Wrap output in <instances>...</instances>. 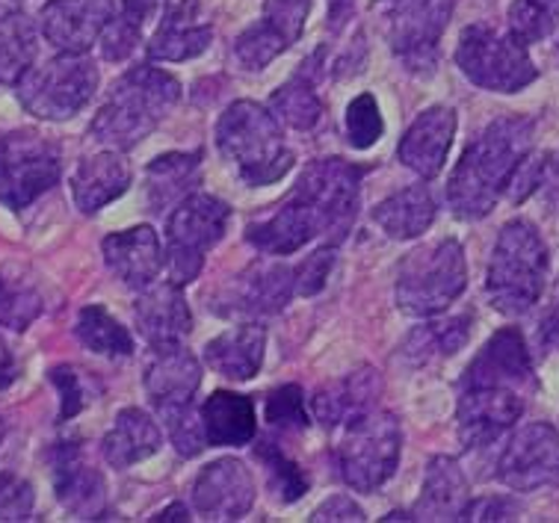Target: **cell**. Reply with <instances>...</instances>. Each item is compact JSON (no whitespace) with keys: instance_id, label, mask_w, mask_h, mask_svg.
<instances>
[{"instance_id":"obj_1","label":"cell","mask_w":559,"mask_h":523,"mask_svg":"<svg viewBox=\"0 0 559 523\" xmlns=\"http://www.w3.org/2000/svg\"><path fill=\"white\" fill-rule=\"evenodd\" d=\"M533 131L536 124L527 116H503L471 142L448 181L450 211L459 219L474 222L495 211L533 148Z\"/></svg>"},{"instance_id":"obj_2","label":"cell","mask_w":559,"mask_h":523,"mask_svg":"<svg viewBox=\"0 0 559 523\" xmlns=\"http://www.w3.org/2000/svg\"><path fill=\"white\" fill-rule=\"evenodd\" d=\"M178 98L181 83L169 71L157 69L154 62H140L112 83L107 102L92 119L90 133L107 148L131 152L133 145L157 131V124L175 110Z\"/></svg>"},{"instance_id":"obj_3","label":"cell","mask_w":559,"mask_h":523,"mask_svg":"<svg viewBox=\"0 0 559 523\" xmlns=\"http://www.w3.org/2000/svg\"><path fill=\"white\" fill-rule=\"evenodd\" d=\"M216 148L246 187H270L294 166L282 121L258 102H235L219 116Z\"/></svg>"},{"instance_id":"obj_4","label":"cell","mask_w":559,"mask_h":523,"mask_svg":"<svg viewBox=\"0 0 559 523\" xmlns=\"http://www.w3.org/2000/svg\"><path fill=\"white\" fill-rule=\"evenodd\" d=\"M550 258L539 228L527 219L507 222L488 261L486 296L491 308L521 317L539 302L548 282Z\"/></svg>"},{"instance_id":"obj_5","label":"cell","mask_w":559,"mask_h":523,"mask_svg":"<svg viewBox=\"0 0 559 523\" xmlns=\"http://www.w3.org/2000/svg\"><path fill=\"white\" fill-rule=\"evenodd\" d=\"M468 287V263L453 237L417 246L400 263L397 308L408 317H436Z\"/></svg>"},{"instance_id":"obj_6","label":"cell","mask_w":559,"mask_h":523,"mask_svg":"<svg viewBox=\"0 0 559 523\" xmlns=\"http://www.w3.org/2000/svg\"><path fill=\"white\" fill-rule=\"evenodd\" d=\"M400 450L403 432L397 417L373 405L344 423V435L335 450L337 473L353 491H377L397 471Z\"/></svg>"},{"instance_id":"obj_7","label":"cell","mask_w":559,"mask_h":523,"mask_svg":"<svg viewBox=\"0 0 559 523\" xmlns=\"http://www.w3.org/2000/svg\"><path fill=\"white\" fill-rule=\"evenodd\" d=\"M456 66L474 86L500 95L527 90L539 78L527 45L512 31L500 33L488 24H471L456 45Z\"/></svg>"},{"instance_id":"obj_8","label":"cell","mask_w":559,"mask_h":523,"mask_svg":"<svg viewBox=\"0 0 559 523\" xmlns=\"http://www.w3.org/2000/svg\"><path fill=\"white\" fill-rule=\"evenodd\" d=\"M231 207L207 192H193L166 219V272L169 282L190 284L199 278L204 258L223 240Z\"/></svg>"},{"instance_id":"obj_9","label":"cell","mask_w":559,"mask_h":523,"mask_svg":"<svg viewBox=\"0 0 559 523\" xmlns=\"http://www.w3.org/2000/svg\"><path fill=\"white\" fill-rule=\"evenodd\" d=\"M24 110L45 121H66L78 116L95 98L98 69L86 54H66L31 69L19 83Z\"/></svg>"},{"instance_id":"obj_10","label":"cell","mask_w":559,"mask_h":523,"mask_svg":"<svg viewBox=\"0 0 559 523\" xmlns=\"http://www.w3.org/2000/svg\"><path fill=\"white\" fill-rule=\"evenodd\" d=\"M62 154L48 136L21 128L0 136V204L10 211L31 207L39 195L57 187Z\"/></svg>"},{"instance_id":"obj_11","label":"cell","mask_w":559,"mask_h":523,"mask_svg":"<svg viewBox=\"0 0 559 523\" xmlns=\"http://www.w3.org/2000/svg\"><path fill=\"white\" fill-rule=\"evenodd\" d=\"M385 39L408 71H432L456 0H377Z\"/></svg>"},{"instance_id":"obj_12","label":"cell","mask_w":559,"mask_h":523,"mask_svg":"<svg viewBox=\"0 0 559 523\" xmlns=\"http://www.w3.org/2000/svg\"><path fill=\"white\" fill-rule=\"evenodd\" d=\"M361 178L365 169L344 157H323L308 163V169L299 175L290 195L306 202L323 222L325 240L341 242L353 228L361 202Z\"/></svg>"},{"instance_id":"obj_13","label":"cell","mask_w":559,"mask_h":523,"mask_svg":"<svg viewBox=\"0 0 559 523\" xmlns=\"http://www.w3.org/2000/svg\"><path fill=\"white\" fill-rule=\"evenodd\" d=\"M527 408V393L500 384H459V438L465 450H479L509 432Z\"/></svg>"},{"instance_id":"obj_14","label":"cell","mask_w":559,"mask_h":523,"mask_svg":"<svg viewBox=\"0 0 559 523\" xmlns=\"http://www.w3.org/2000/svg\"><path fill=\"white\" fill-rule=\"evenodd\" d=\"M498 479L512 491H539L559 483V432L550 423H527L498 459Z\"/></svg>"},{"instance_id":"obj_15","label":"cell","mask_w":559,"mask_h":523,"mask_svg":"<svg viewBox=\"0 0 559 523\" xmlns=\"http://www.w3.org/2000/svg\"><path fill=\"white\" fill-rule=\"evenodd\" d=\"M314 0H266L258 24L235 39V60L243 71H264L275 57L302 39Z\"/></svg>"},{"instance_id":"obj_16","label":"cell","mask_w":559,"mask_h":523,"mask_svg":"<svg viewBox=\"0 0 559 523\" xmlns=\"http://www.w3.org/2000/svg\"><path fill=\"white\" fill-rule=\"evenodd\" d=\"M190 497L207 521H240L254 503V479L240 459H216L199 471Z\"/></svg>"},{"instance_id":"obj_17","label":"cell","mask_w":559,"mask_h":523,"mask_svg":"<svg viewBox=\"0 0 559 523\" xmlns=\"http://www.w3.org/2000/svg\"><path fill=\"white\" fill-rule=\"evenodd\" d=\"M51 476L57 500L81 521H102L107 509V483L83 455L78 441H60L51 450Z\"/></svg>"},{"instance_id":"obj_18","label":"cell","mask_w":559,"mask_h":523,"mask_svg":"<svg viewBox=\"0 0 559 523\" xmlns=\"http://www.w3.org/2000/svg\"><path fill=\"white\" fill-rule=\"evenodd\" d=\"M112 15L110 0H48L41 7L39 31L57 51L86 54L102 39Z\"/></svg>"},{"instance_id":"obj_19","label":"cell","mask_w":559,"mask_h":523,"mask_svg":"<svg viewBox=\"0 0 559 523\" xmlns=\"http://www.w3.org/2000/svg\"><path fill=\"white\" fill-rule=\"evenodd\" d=\"M459 384H500L527 393L536 391V372L527 353V341L519 329H500L491 334L486 346L474 355Z\"/></svg>"},{"instance_id":"obj_20","label":"cell","mask_w":559,"mask_h":523,"mask_svg":"<svg viewBox=\"0 0 559 523\" xmlns=\"http://www.w3.org/2000/svg\"><path fill=\"white\" fill-rule=\"evenodd\" d=\"M202 384V364L195 361L187 346H157L145 364L143 388L157 412H173L181 405H193V396Z\"/></svg>"},{"instance_id":"obj_21","label":"cell","mask_w":559,"mask_h":523,"mask_svg":"<svg viewBox=\"0 0 559 523\" xmlns=\"http://www.w3.org/2000/svg\"><path fill=\"white\" fill-rule=\"evenodd\" d=\"M133 320H136V329L152 349L181 346L193 332V313L183 299L181 284L175 282L145 287L143 296L133 305Z\"/></svg>"},{"instance_id":"obj_22","label":"cell","mask_w":559,"mask_h":523,"mask_svg":"<svg viewBox=\"0 0 559 523\" xmlns=\"http://www.w3.org/2000/svg\"><path fill=\"white\" fill-rule=\"evenodd\" d=\"M453 136H456V112L441 104L427 107L408 124V131L400 140V163L429 181L444 169Z\"/></svg>"},{"instance_id":"obj_23","label":"cell","mask_w":559,"mask_h":523,"mask_svg":"<svg viewBox=\"0 0 559 523\" xmlns=\"http://www.w3.org/2000/svg\"><path fill=\"white\" fill-rule=\"evenodd\" d=\"M102 252L112 275L133 290L152 287L166 266L160 237L154 234L152 225H136L128 231L107 234L102 242Z\"/></svg>"},{"instance_id":"obj_24","label":"cell","mask_w":559,"mask_h":523,"mask_svg":"<svg viewBox=\"0 0 559 523\" xmlns=\"http://www.w3.org/2000/svg\"><path fill=\"white\" fill-rule=\"evenodd\" d=\"M214 41V24L204 19L199 0H181L163 12L160 27L148 41L152 62H187L202 57Z\"/></svg>"},{"instance_id":"obj_25","label":"cell","mask_w":559,"mask_h":523,"mask_svg":"<svg viewBox=\"0 0 559 523\" xmlns=\"http://www.w3.org/2000/svg\"><path fill=\"white\" fill-rule=\"evenodd\" d=\"M296 296L294 270L285 263L258 261L235 278V287L228 293V305L223 313H240V317H270L278 313Z\"/></svg>"},{"instance_id":"obj_26","label":"cell","mask_w":559,"mask_h":523,"mask_svg":"<svg viewBox=\"0 0 559 523\" xmlns=\"http://www.w3.org/2000/svg\"><path fill=\"white\" fill-rule=\"evenodd\" d=\"M131 187V166L122 152H98L81 161L72 175V195L81 213H98Z\"/></svg>"},{"instance_id":"obj_27","label":"cell","mask_w":559,"mask_h":523,"mask_svg":"<svg viewBox=\"0 0 559 523\" xmlns=\"http://www.w3.org/2000/svg\"><path fill=\"white\" fill-rule=\"evenodd\" d=\"M266 349V332L258 322H246L237 329L216 334L214 341L204 346V364L223 379L231 382H249L258 376L261 364H264Z\"/></svg>"},{"instance_id":"obj_28","label":"cell","mask_w":559,"mask_h":523,"mask_svg":"<svg viewBox=\"0 0 559 523\" xmlns=\"http://www.w3.org/2000/svg\"><path fill=\"white\" fill-rule=\"evenodd\" d=\"M379 393H382V379L377 376V370L365 367V370L349 372L344 379L320 388L311 400V412H314V420L323 423L325 429H337L346 420H353L356 414L373 408Z\"/></svg>"},{"instance_id":"obj_29","label":"cell","mask_w":559,"mask_h":523,"mask_svg":"<svg viewBox=\"0 0 559 523\" xmlns=\"http://www.w3.org/2000/svg\"><path fill=\"white\" fill-rule=\"evenodd\" d=\"M468 503V479H465V473H462L456 459L436 455L427 464L424 494H420V500L412 509L415 521H459Z\"/></svg>"},{"instance_id":"obj_30","label":"cell","mask_w":559,"mask_h":523,"mask_svg":"<svg viewBox=\"0 0 559 523\" xmlns=\"http://www.w3.org/2000/svg\"><path fill=\"white\" fill-rule=\"evenodd\" d=\"M163 443L160 426L143 412V408H124L116 414L112 429L104 435L102 453L110 467L128 471L133 464L152 459Z\"/></svg>"},{"instance_id":"obj_31","label":"cell","mask_w":559,"mask_h":523,"mask_svg":"<svg viewBox=\"0 0 559 523\" xmlns=\"http://www.w3.org/2000/svg\"><path fill=\"white\" fill-rule=\"evenodd\" d=\"M202 171V152H169L154 157L145 169V199L154 213H166L193 195Z\"/></svg>"},{"instance_id":"obj_32","label":"cell","mask_w":559,"mask_h":523,"mask_svg":"<svg viewBox=\"0 0 559 523\" xmlns=\"http://www.w3.org/2000/svg\"><path fill=\"white\" fill-rule=\"evenodd\" d=\"M199 412H202L207 443H214V447H246V443L254 441L258 412H254L252 400L243 396V393L214 391L204 400Z\"/></svg>"},{"instance_id":"obj_33","label":"cell","mask_w":559,"mask_h":523,"mask_svg":"<svg viewBox=\"0 0 559 523\" xmlns=\"http://www.w3.org/2000/svg\"><path fill=\"white\" fill-rule=\"evenodd\" d=\"M323 60V51H317L311 60L302 62V69L296 71L294 78L278 86L270 98V110L275 119L294 128V131H314L320 119H323V102L317 95V66Z\"/></svg>"},{"instance_id":"obj_34","label":"cell","mask_w":559,"mask_h":523,"mask_svg":"<svg viewBox=\"0 0 559 523\" xmlns=\"http://www.w3.org/2000/svg\"><path fill=\"white\" fill-rule=\"evenodd\" d=\"M436 199L424 183L406 187V190L388 195L385 202L377 204L373 222L391 237V240H415L429 231L436 222Z\"/></svg>"},{"instance_id":"obj_35","label":"cell","mask_w":559,"mask_h":523,"mask_svg":"<svg viewBox=\"0 0 559 523\" xmlns=\"http://www.w3.org/2000/svg\"><path fill=\"white\" fill-rule=\"evenodd\" d=\"M36 60V27L21 10L0 12V83H19Z\"/></svg>"},{"instance_id":"obj_36","label":"cell","mask_w":559,"mask_h":523,"mask_svg":"<svg viewBox=\"0 0 559 523\" xmlns=\"http://www.w3.org/2000/svg\"><path fill=\"white\" fill-rule=\"evenodd\" d=\"M74 334L95 355H107V358H128V355H133L131 332L104 305H86L78 313Z\"/></svg>"},{"instance_id":"obj_37","label":"cell","mask_w":559,"mask_h":523,"mask_svg":"<svg viewBox=\"0 0 559 523\" xmlns=\"http://www.w3.org/2000/svg\"><path fill=\"white\" fill-rule=\"evenodd\" d=\"M254 459L261 462L266 473V488L273 494L278 503H296L302 500L311 488L308 473L290 459V455L278 447L275 441H258L254 443Z\"/></svg>"},{"instance_id":"obj_38","label":"cell","mask_w":559,"mask_h":523,"mask_svg":"<svg viewBox=\"0 0 559 523\" xmlns=\"http://www.w3.org/2000/svg\"><path fill=\"white\" fill-rule=\"evenodd\" d=\"M39 290L15 270H0V329L27 332L39 320Z\"/></svg>"},{"instance_id":"obj_39","label":"cell","mask_w":559,"mask_h":523,"mask_svg":"<svg viewBox=\"0 0 559 523\" xmlns=\"http://www.w3.org/2000/svg\"><path fill=\"white\" fill-rule=\"evenodd\" d=\"M471 334V317H450L441 322H427L408 334L406 355L427 361L432 355H456Z\"/></svg>"},{"instance_id":"obj_40","label":"cell","mask_w":559,"mask_h":523,"mask_svg":"<svg viewBox=\"0 0 559 523\" xmlns=\"http://www.w3.org/2000/svg\"><path fill=\"white\" fill-rule=\"evenodd\" d=\"M559 0H512L509 7V31L524 45L548 39L557 31Z\"/></svg>"},{"instance_id":"obj_41","label":"cell","mask_w":559,"mask_h":523,"mask_svg":"<svg viewBox=\"0 0 559 523\" xmlns=\"http://www.w3.org/2000/svg\"><path fill=\"white\" fill-rule=\"evenodd\" d=\"M264 420L273 426L275 432H306L311 417H308L302 388L285 384V388H275V391L266 393Z\"/></svg>"},{"instance_id":"obj_42","label":"cell","mask_w":559,"mask_h":523,"mask_svg":"<svg viewBox=\"0 0 559 523\" xmlns=\"http://www.w3.org/2000/svg\"><path fill=\"white\" fill-rule=\"evenodd\" d=\"M382 133H385V121H382L377 98L370 92H361L346 107V140L358 152H367L370 145H377Z\"/></svg>"},{"instance_id":"obj_43","label":"cell","mask_w":559,"mask_h":523,"mask_svg":"<svg viewBox=\"0 0 559 523\" xmlns=\"http://www.w3.org/2000/svg\"><path fill=\"white\" fill-rule=\"evenodd\" d=\"M160 417L166 420V429H169V441L183 459H195L202 453L204 443H207L202 412H195L193 405H181V408H173V412H163Z\"/></svg>"},{"instance_id":"obj_44","label":"cell","mask_w":559,"mask_h":523,"mask_svg":"<svg viewBox=\"0 0 559 523\" xmlns=\"http://www.w3.org/2000/svg\"><path fill=\"white\" fill-rule=\"evenodd\" d=\"M48 379L60 393V420H72L92 403L90 384L83 379L81 370H74L72 364H60L48 372Z\"/></svg>"},{"instance_id":"obj_45","label":"cell","mask_w":559,"mask_h":523,"mask_svg":"<svg viewBox=\"0 0 559 523\" xmlns=\"http://www.w3.org/2000/svg\"><path fill=\"white\" fill-rule=\"evenodd\" d=\"M332 266H335V242H329L323 249L308 254L306 261L294 266L296 296H317L325 287V282H329Z\"/></svg>"},{"instance_id":"obj_46","label":"cell","mask_w":559,"mask_h":523,"mask_svg":"<svg viewBox=\"0 0 559 523\" xmlns=\"http://www.w3.org/2000/svg\"><path fill=\"white\" fill-rule=\"evenodd\" d=\"M33 506V485L15 473H0V521H31Z\"/></svg>"},{"instance_id":"obj_47","label":"cell","mask_w":559,"mask_h":523,"mask_svg":"<svg viewBox=\"0 0 559 523\" xmlns=\"http://www.w3.org/2000/svg\"><path fill=\"white\" fill-rule=\"evenodd\" d=\"M519 512V503H512L507 497H479L465 506L459 521H515Z\"/></svg>"},{"instance_id":"obj_48","label":"cell","mask_w":559,"mask_h":523,"mask_svg":"<svg viewBox=\"0 0 559 523\" xmlns=\"http://www.w3.org/2000/svg\"><path fill=\"white\" fill-rule=\"evenodd\" d=\"M311 521L314 523H325V521H367L365 509L353 500V497H346V494H335V497H329L325 503H320L314 509V514H311Z\"/></svg>"},{"instance_id":"obj_49","label":"cell","mask_w":559,"mask_h":523,"mask_svg":"<svg viewBox=\"0 0 559 523\" xmlns=\"http://www.w3.org/2000/svg\"><path fill=\"white\" fill-rule=\"evenodd\" d=\"M166 7H169V0H122L116 15H119L124 24L136 27V31H145V24H148L157 12L166 10Z\"/></svg>"},{"instance_id":"obj_50","label":"cell","mask_w":559,"mask_h":523,"mask_svg":"<svg viewBox=\"0 0 559 523\" xmlns=\"http://www.w3.org/2000/svg\"><path fill=\"white\" fill-rule=\"evenodd\" d=\"M15 372H19L15 355L10 353V346H7V341L0 337V391H3L7 384H12V379H15Z\"/></svg>"},{"instance_id":"obj_51","label":"cell","mask_w":559,"mask_h":523,"mask_svg":"<svg viewBox=\"0 0 559 523\" xmlns=\"http://www.w3.org/2000/svg\"><path fill=\"white\" fill-rule=\"evenodd\" d=\"M542 343L550 349H559V302L554 305V311L542 320Z\"/></svg>"},{"instance_id":"obj_52","label":"cell","mask_w":559,"mask_h":523,"mask_svg":"<svg viewBox=\"0 0 559 523\" xmlns=\"http://www.w3.org/2000/svg\"><path fill=\"white\" fill-rule=\"evenodd\" d=\"M152 521H190V512L178 503V506H169V509H163V512H157Z\"/></svg>"},{"instance_id":"obj_53","label":"cell","mask_w":559,"mask_h":523,"mask_svg":"<svg viewBox=\"0 0 559 523\" xmlns=\"http://www.w3.org/2000/svg\"><path fill=\"white\" fill-rule=\"evenodd\" d=\"M349 7H353V0H332V15H329V21H335V27H341L346 15H349Z\"/></svg>"},{"instance_id":"obj_54","label":"cell","mask_w":559,"mask_h":523,"mask_svg":"<svg viewBox=\"0 0 559 523\" xmlns=\"http://www.w3.org/2000/svg\"><path fill=\"white\" fill-rule=\"evenodd\" d=\"M21 0H0V12H10V10H19Z\"/></svg>"},{"instance_id":"obj_55","label":"cell","mask_w":559,"mask_h":523,"mask_svg":"<svg viewBox=\"0 0 559 523\" xmlns=\"http://www.w3.org/2000/svg\"><path fill=\"white\" fill-rule=\"evenodd\" d=\"M7 438V420H3V414H0V443Z\"/></svg>"},{"instance_id":"obj_56","label":"cell","mask_w":559,"mask_h":523,"mask_svg":"<svg viewBox=\"0 0 559 523\" xmlns=\"http://www.w3.org/2000/svg\"><path fill=\"white\" fill-rule=\"evenodd\" d=\"M557 60H559V45H557Z\"/></svg>"},{"instance_id":"obj_57","label":"cell","mask_w":559,"mask_h":523,"mask_svg":"<svg viewBox=\"0 0 559 523\" xmlns=\"http://www.w3.org/2000/svg\"><path fill=\"white\" fill-rule=\"evenodd\" d=\"M557 169H559V161H557Z\"/></svg>"}]
</instances>
